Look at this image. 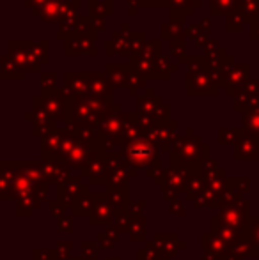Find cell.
Wrapping results in <instances>:
<instances>
[{"label":"cell","instance_id":"cell-1","mask_svg":"<svg viewBox=\"0 0 259 260\" xmlns=\"http://www.w3.org/2000/svg\"><path fill=\"white\" fill-rule=\"evenodd\" d=\"M7 55L21 69L27 71H39V68L48 64V41L32 43V41H14L7 43Z\"/></svg>","mask_w":259,"mask_h":260},{"label":"cell","instance_id":"cell-2","mask_svg":"<svg viewBox=\"0 0 259 260\" xmlns=\"http://www.w3.org/2000/svg\"><path fill=\"white\" fill-rule=\"evenodd\" d=\"M181 64L187 68V92L194 94H215L217 87L220 85L217 78L210 75L203 66V55L200 57H181Z\"/></svg>","mask_w":259,"mask_h":260},{"label":"cell","instance_id":"cell-3","mask_svg":"<svg viewBox=\"0 0 259 260\" xmlns=\"http://www.w3.org/2000/svg\"><path fill=\"white\" fill-rule=\"evenodd\" d=\"M146 34L144 32H131L128 23H123L121 30L114 32L110 39L105 43V52L107 55H130L133 57L142 50L146 45Z\"/></svg>","mask_w":259,"mask_h":260},{"label":"cell","instance_id":"cell-4","mask_svg":"<svg viewBox=\"0 0 259 260\" xmlns=\"http://www.w3.org/2000/svg\"><path fill=\"white\" fill-rule=\"evenodd\" d=\"M94 34L93 30H80L76 34L69 36L64 39V52L68 57H76V55H96V46H94Z\"/></svg>","mask_w":259,"mask_h":260},{"label":"cell","instance_id":"cell-5","mask_svg":"<svg viewBox=\"0 0 259 260\" xmlns=\"http://www.w3.org/2000/svg\"><path fill=\"white\" fill-rule=\"evenodd\" d=\"M249 76H250L249 64H235L231 71L225 75V78L222 80L220 85H224L225 90H229V92H235V90L242 92L243 87L249 83Z\"/></svg>","mask_w":259,"mask_h":260},{"label":"cell","instance_id":"cell-6","mask_svg":"<svg viewBox=\"0 0 259 260\" xmlns=\"http://www.w3.org/2000/svg\"><path fill=\"white\" fill-rule=\"evenodd\" d=\"M203 0H169V9H170V21L176 23H185L190 14H194L195 9H199Z\"/></svg>","mask_w":259,"mask_h":260},{"label":"cell","instance_id":"cell-7","mask_svg":"<svg viewBox=\"0 0 259 260\" xmlns=\"http://www.w3.org/2000/svg\"><path fill=\"white\" fill-rule=\"evenodd\" d=\"M131 71H133V68L130 64H107V69H105V73H107V76L110 78L114 87H128Z\"/></svg>","mask_w":259,"mask_h":260},{"label":"cell","instance_id":"cell-8","mask_svg":"<svg viewBox=\"0 0 259 260\" xmlns=\"http://www.w3.org/2000/svg\"><path fill=\"white\" fill-rule=\"evenodd\" d=\"M66 87L71 89L73 94H82L85 90H91L89 73H66Z\"/></svg>","mask_w":259,"mask_h":260},{"label":"cell","instance_id":"cell-9","mask_svg":"<svg viewBox=\"0 0 259 260\" xmlns=\"http://www.w3.org/2000/svg\"><path fill=\"white\" fill-rule=\"evenodd\" d=\"M89 83H91V92H96L100 96L108 98L112 85L110 78H107V73H89Z\"/></svg>","mask_w":259,"mask_h":260},{"label":"cell","instance_id":"cell-10","mask_svg":"<svg viewBox=\"0 0 259 260\" xmlns=\"http://www.w3.org/2000/svg\"><path fill=\"white\" fill-rule=\"evenodd\" d=\"M242 0H210V13L213 16H229L240 9Z\"/></svg>","mask_w":259,"mask_h":260},{"label":"cell","instance_id":"cell-11","mask_svg":"<svg viewBox=\"0 0 259 260\" xmlns=\"http://www.w3.org/2000/svg\"><path fill=\"white\" fill-rule=\"evenodd\" d=\"M178 71V64L170 62V58L167 55H160L155 62V69H153L151 78H167L170 73Z\"/></svg>","mask_w":259,"mask_h":260},{"label":"cell","instance_id":"cell-12","mask_svg":"<svg viewBox=\"0 0 259 260\" xmlns=\"http://www.w3.org/2000/svg\"><path fill=\"white\" fill-rule=\"evenodd\" d=\"M185 23H176V21H170V23H165L162 27V38L163 39H169L170 41H181L185 39L187 32H185Z\"/></svg>","mask_w":259,"mask_h":260},{"label":"cell","instance_id":"cell-13","mask_svg":"<svg viewBox=\"0 0 259 260\" xmlns=\"http://www.w3.org/2000/svg\"><path fill=\"white\" fill-rule=\"evenodd\" d=\"M238 11L247 18L249 25L257 23V18H259V0H242Z\"/></svg>","mask_w":259,"mask_h":260},{"label":"cell","instance_id":"cell-14","mask_svg":"<svg viewBox=\"0 0 259 260\" xmlns=\"http://www.w3.org/2000/svg\"><path fill=\"white\" fill-rule=\"evenodd\" d=\"M0 75H2V78H23L25 73L21 71V69L13 62V58L6 53L2 57V68H0Z\"/></svg>","mask_w":259,"mask_h":260},{"label":"cell","instance_id":"cell-15","mask_svg":"<svg viewBox=\"0 0 259 260\" xmlns=\"http://www.w3.org/2000/svg\"><path fill=\"white\" fill-rule=\"evenodd\" d=\"M87 6H89V14H93V16L103 18L114 11V4H112V0H101V2L100 0H89Z\"/></svg>","mask_w":259,"mask_h":260},{"label":"cell","instance_id":"cell-16","mask_svg":"<svg viewBox=\"0 0 259 260\" xmlns=\"http://www.w3.org/2000/svg\"><path fill=\"white\" fill-rule=\"evenodd\" d=\"M187 34L192 36V38L195 39V45L197 46H206V43L210 41V38H208V28H204L203 25L199 23H192L190 27L187 28Z\"/></svg>","mask_w":259,"mask_h":260},{"label":"cell","instance_id":"cell-17","mask_svg":"<svg viewBox=\"0 0 259 260\" xmlns=\"http://www.w3.org/2000/svg\"><path fill=\"white\" fill-rule=\"evenodd\" d=\"M249 23L247 21V18L243 16L240 11H236V13L229 14V16H225V28H227L229 32H238L243 28V25Z\"/></svg>","mask_w":259,"mask_h":260},{"label":"cell","instance_id":"cell-18","mask_svg":"<svg viewBox=\"0 0 259 260\" xmlns=\"http://www.w3.org/2000/svg\"><path fill=\"white\" fill-rule=\"evenodd\" d=\"M57 76L55 73H41V89H45V92H50V90H55L57 89V83H55Z\"/></svg>","mask_w":259,"mask_h":260},{"label":"cell","instance_id":"cell-19","mask_svg":"<svg viewBox=\"0 0 259 260\" xmlns=\"http://www.w3.org/2000/svg\"><path fill=\"white\" fill-rule=\"evenodd\" d=\"M87 25H89L91 30L96 34V32H103L105 30V23L101 16H93V14H87Z\"/></svg>","mask_w":259,"mask_h":260},{"label":"cell","instance_id":"cell-20","mask_svg":"<svg viewBox=\"0 0 259 260\" xmlns=\"http://www.w3.org/2000/svg\"><path fill=\"white\" fill-rule=\"evenodd\" d=\"M185 48H187V39H181V41H170V53L176 55V57H183Z\"/></svg>","mask_w":259,"mask_h":260},{"label":"cell","instance_id":"cell-21","mask_svg":"<svg viewBox=\"0 0 259 260\" xmlns=\"http://www.w3.org/2000/svg\"><path fill=\"white\" fill-rule=\"evenodd\" d=\"M46 2H48V0H25V7H28V9L32 11V14L38 16L39 9H41Z\"/></svg>","mask_w":259,"mask_h":260},{"label":"cell","instance_id":"cell-22","mask_svg":"<svg viewBox=\"0 0 259 260\" xmlns=\"http://www.w3.org/2000/svg\"><path fill=\"white\" fill-rule=\"evenodd\" d=\"M169 0H142V7H167Z\"/></svg>","mask_w":259,"mask_h":260},{"label":"cell","instance_id":"cell-23","mask_svg":"<svg viewBox=\"0 0 259 260\" xmlns=\"http://www.w3.org/2000/svg\"><path fill=\"white\" fill-rule=\"evenodd\" d=\"M130 14L131 16H135V14L138 13V7H142V0H135V2H130Z\"/></svg>","mask_w":259,"mask_h":260},{"label":"cell","instance_id":"cell-24","mask_svg":"<svg viewBox=\"0 0 259 260\" xmlns=\"http://www.w3.org/2000/svg\"><path fill=\"white\" fill-rule=\"evenodd\" d=\"M250 38H252L254 41H259V23L250 25Z\"/></svg>","mask_w":259,"mask_h":260},{"label":"cell","instance_id":"cell-25","mask_svg":"<svg viewBox=\"0 0 259 260\" xmlns=\"http://www.w3.org/2000/svg\"><path fill=\"white\" fill-rule=\"evenodd\" d=\"M128 2H135V0H128Z\"/></svg>","mask_w":259,"mask_h":260}]
</instances>
